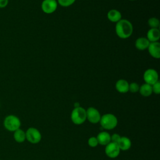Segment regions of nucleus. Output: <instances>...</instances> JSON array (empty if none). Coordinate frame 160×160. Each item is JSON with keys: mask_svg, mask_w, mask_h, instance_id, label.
I'll use <instances>...</instances> for the list:
<instances>
[{"mask_svg": "<svg viewBox=\"0 0 160 160\" xmlns=\"http://www.w3.org/2000/svg\"><path fill=\"white\" fill-rule=\"evenodd\" d=\"M115 32L119 38L128 39L132 34V24L129 20L121 19L116 23Z\"/></svg>", "mask_w": 160, "mask_h": 160, "instance_id": "1", "label": "nucleus"}, {"mask_svg": "<svg viewBox=\"0 0 160 160\" xmlns=\"http://www.w3.org/2000/svg\"><path fill=\"white\" fill-rule=\"evenodd\" d=\"M101 127L104 129H112L118 124L117 118L112 114L107 113L101 117L99 121Z\"/></svg>", "mask_w": 160, "mask_h": 160, "instance_id": "2", "label": "nucleus"}, {"mask_svg": "<svg viewBox=\"0 0 160 160\" xmlns=\"http://www.w3.org/2000/svg\"><path fill=\"white\" fill-rule=\"evenodd\" d=\"M71 119L74 124L76 125L82 124L86 119V111L81 106L74 108L72 111Z\"/></svg>", "mask_w": 160, "mask_h": 160, "instance_id": "3", "label": "nucleus"}, {"mask_svg": "<svg viewBox=\"0 0 160 160\" xmlns=\"http://www.w3.org/2000/svg\"><path fill=\"white\" fill-rule=\"evenodd\" d=\"M4 125L7 130L14 132L19 129L21 126V121L17 116L14 115H9L4 119Z\"/></svg>", "mask_w": 160, "mask_h": 160, "instance_id": "4", "label": "nucleus"}, {"mask_svg": "<svg viewBox=\"0 0 160 160\" xmlns=\"http://www.w3.org/2000/svg\"><path fill=\"white\" fill-rule=\"evenodd\" d=\"M41 134L36 128H29L26 132V139L32 144H37L41 140Z\"/></svg>", "mask_w": 160, "mask_h": 160, "instance_id": "5", "label": "nucleus"}, {"mask_svg": "<svg viewBox=\"0 0 160 160\" xmlns=\"http://www.w3.org/2000/svg\"><path fill=\"white\" fill-rule=\"evenodd\" d=\"M143 79L145 83L152 85L159 81V75L158 72L152 68L146 69L143 74Z\"/></svg>", "mask_w": 160, "mask_h": 160, "instance_id": "6", "label": "nucleus"}, {"mask_svg": "<svg viewBox=\"0 0 160 160\" xmlns=\"http://www.w3.org/2000/svg\"><path fill=\"white\" fill-rule=\"evenodd\" d=\"M56 0H43L41 3V9L46 14H52L58 8Z\"/></svg>", "mask_w": 160, "mask_h": 160, "instance_id": "7", "label": "nucleus"}, {"mask_svg": "<svg viewBox=\"0 0 160 160\" xmlns=\"http://www.w3.org/2000/svg\"><path fill=\"white\" fill-rule=\"evenodd\" d=\"M86 111V119H88L90 122L92 124H96L99 122L101 116L97 109L93 107H89Z\"/></svg>", "mask_w": 160, "mask_h": 160, "instance_id": "8", "label": "nucleus"}, {"mask_svg": "<svg viewBox=\"0 0 160 160\" xmlns=\"http://www.w3.org/2000/svg\"><path fill=\"white\" fill-rule=\"evenodd\" d=\"M120 152V149L117 143L110 142L105 148V153L110 158H115L118 156Z\"/></svg>", "mask_w": 160, "mask_h": 160, "instance_id": "9", "label": "nucleus"}, {"mask_svg": "<svg viewBox=\"0 0 160 160\" xmlns=\"http://www.w3.org/2000/svg\"><path fill=\"white\" fill-rule=\"evenodd\" d=\"M149 54L151 57L155 59L160 58V43L159 41L150 42L148 48Z\"/></svg>", "mask_w": 160, "mask_h": 160, "instance_id": "10", "label": "nucleus"}, {"mask_svg": "<svg viewBox=\"0 0 160 160\" xmlns=\"http://www.w3.org/2000/svg\"><path fill=\"white\" fill-rule=\"evenodd\" d=\"M146 38L150 42L158 41L160 38V31L159 28H150L147 32Z\"/></svg>", "mask_w": 160, "mask_h": 160, "instance_id": "11", "label": "nucleus"}, {"mask_svg": "<svg viewBox=\"0 0 160 160\" xmlns=\"http://www.w3.org/2000/svg\"><path fill=\"white\" fill-rule=\"evenodd\" d=\"M129 84L126 80L120 79L116 81L115 88L120 93H126L129 91Z\"/></svg>", "mask_w": 160, "mask_h": 160, "instance_id": "12", "label": "nucleus"}, {"mask_svg": "<svg viewBox=\"0 0 160 160\" xmlns=\"http://www.w3.org/2000/svg\"><path fill=\"white\" fill-rule=\"evenodd\" d=\"M107 18L109 21L116 23L122 19V14L119 11L112 9L108 12Z\"/></svg>", "mask_w": 160, "mask_h": 160, "instance_id": "13", "label": "nucleus"}, {"mask_svg": "<svg viewBox=\"0 0 160 160\" xmlns=\"http://www.w3.org/2000/svg\"><path fill=\"white\" fill-rule=\"evenodd\" d=\"M150 42L145 37H139L135 41V47L137 49L144 51L148 49Z\"/></svg>", "mask_w": 160, "mask_h": 160, "instance_id": "14", "label": "nucleus"}, {"mask_svg": "<svg viewBox=\"0 0 160 160\" xmlns=\"http://www.w3.org/2000/svg\"><path fill=\"white\" fill-rule=\"evenodd\" d=\"M96 138L98 144L102 146H106L111 142V136L108 132L106 131H102L99 132Z\"/></svg>", "mask_w": 160, "mask_h": 160, "instance_id": "15", "label": "nucleus"}, {"mask_svg": "<svg viewBox=\"0 0 160 160\" xmlns=\"http://www.w3.org/2000/svg\"><path fill=\"white\" fill-rule=\"evenodd\" d=\"M120 150L127 151L131 146V141L130 139L127 137H121L118 142L117 143Z\"/></svg>", "mask_w": 160, "mask_h": 160, "instance_id": "16", "label": "nucleus"}, {"mask_svg": "<svg viewBox=\"0 0 160 160\" xmlns=\"http://www.w3.org/2000/svg\"><path fill=\"white\" fill-rule=\"evenodd\" d=\"M138 92H139L141 96L144 97H148L151 96L152 93V86L147 83H144L141 86H139V89Z\"/></svg>", "mask_w": 160, "mask_h": 160, "instance_id": "17", "label": "nucleus"}, {"mask_svg": "<svg viewBox=\"0 0 160 160\" xmlns=\"http://www.w3.org/2000/svg\"><path fill=\"white\" fill-rule=\"evenodd\" d=\"M14 140L18 142H22L26 139V132L20 128L14 131Z\"/></svg>", "mask_w": 160, "mask_h": 160, "instance_id": "18", "label": "nucleus"}, {"mask_svg": "<svg viewBox=\"0 0 160 160\" xmlns=\"http://www.w3.org/2000/svg\"><path fill=\"white\" fill-rule=\"evenodd\" d=\"M148 24L151 28H158L160 25L159 20L155 17L150 18L148 21Z\"/></svg>", "mask_w": 160, "mask_h": 160, "instance_id": "19", "label": "nucleus"}, {"mask_svg": "<svg viewBox=\"0 0 160 160\" xmlns=\"http://www.w3.org/2000/svg\"><path fill=\"white\" fill-rule=\"evenodd\" d=\"M58 4L62 7H69L73 4L76 0H56Z\"/></svg>", "mask_w": 160, "mask_h": 160, "instance_id": "20", "label": "nucleus"}, {"mask_svg": "<svg viewBox=\"0 0 160 160\" xmlns=\"http://www.w3.org/2000/svg\"><path fill=\"white\" fill-rule=\"evenodd\" d=\"M139 85L136 82H132L129 84V91L132 93H136L139 91Z\"/></svg>", "mask_w": 160, "mask_h": 160, "instance_id": "21", "label": "nucleus"}, {"mask_svg": "<svg viewBox=\"0 0 160 160\" xmlns=\"http://www.w3.org/2000/svg\"><path fill=\"white\" fill-rule=\"evenodd\" d=\"M88 144L91 148L96 147L98 144L97 138L96 137H91L90 138H89V139L88 141Z\"/></svg>", "mask_w": 160, "mask_h": 160, "instance_id": "22", "label": "nucleus"}, {"mask_svg": "<svg viewBox=\"0 0 160 160\" xmlns=\"http://www.w3.org/2000/svg\"><path fill=\"white\" fill-rule=\"evenodd\" d=\"M152 92H154L156 94H159L160 93V82H159V81H157L156 82H155L154 84H153L152 85Z\"/></svg>", "mask_w": 160, "mask_h": 160, "instance_id": "23", "label": "nucleus"}, {"mask_svg": "<svg viewBox=\"0 0 160 160\" xmlns=\"http://www.w3.org/2000/svg\"><path fill=\"white\" fill-rule=\"evenodd\" d=\"M121 136L119 134H113L111 136V141L112 142H115V143H118L119 140L120 139Z\"/></svg>", "mask_w": 160, "mask_h": 160, "instance_id": "24", "label": "nucleus"}, {"mask_svg": "<svg viewBox=\"0 0 160 160\" xmlns=\"http://www.w3.org/2000/svg\"><path fill=\"white\" fill-rule=\"evenodd\" d=\"M9 0H0V8H4L8 4Z\"/></svg>", "mask_w": 160, "mask_h": 160, "instance_id": "25", "label": "nucleus"}, {"mask_svg": "<svg viewBox=\"0 0 160 160\" xmlns=\"http://www.w3.org/2000/svg\"><path fill=\"white\" fill-rule=\"evenodd\" d=\"M74 108H78V107H79L80 106H79V102H75V103H74Z\"/></svg>", "mask_w": 160, "mask_h": 160, "instance_id": "26", "label": "nucleus"}, {"mask_svg": "<svg viewBox=\"0 0 160 160\" xmlns=\"http://www.w3.org/2000/svg\"><path fill=\"white\" fill-rule=\"evenodd\" d=\"M130 1H136V0H130Z\"/></svg>", "mask_w": 160, "mask_h": 160, "instance_id": "27", "label": "nucleus"}]
</instances>
